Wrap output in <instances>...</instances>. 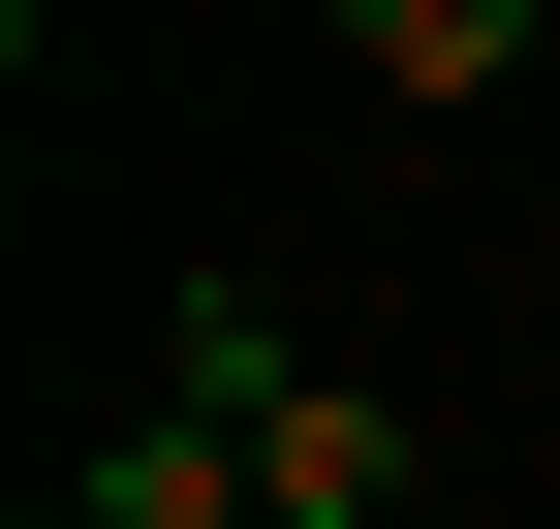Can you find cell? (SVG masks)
<instances>
[{
  "label": "cell",
  "instance_id": "3957f363",
  "mask_svg": "<svg viewBox=\"0 0 560 529\" xmlns=\"http://www.w3.org/2000/svg\"><path fill=\"white\" fill-rule=\"evenodd\" d=\"M342 62H374L405 125H467V94H499V62H529V0H342Z\"/></svg>",
  "mask_w": 560,
  "mask_h": 529
},
{
  "label": "cell",
  "instance_id": "7a4b0ae2",
  "mask_svg": "<svg viewBox=\"0 0 560 529\" xmlns=\"http://www.w3.org/2000/svg\"><path fill=\"white\" fill-rule=\"evenodd\" d=\"M62 529H280V498H249V436H219V405L156 374V405H125L94 468H62Z\"/></svg>",
  "mask_w": 560,
  "mask_h": 529
},
{
  "label": "cell",
  "instance_id": "6da1fadb",
  "mask_svg": "<svg viewBox=\"0 0 560 529\" xmlns=\"http://www.w3.org/2000/svg\"><path fill=\"white\" fill-rule=\"evenodd\" d=\"M156 374H187V405H219V436H249V498H280V529H405V405H374V374H312V343H280V311H249V281H219V311H187V343H156Z\"/></svg>",
  "mask_w": 560,
  "mask_h": 529
}]
</instances>
